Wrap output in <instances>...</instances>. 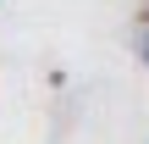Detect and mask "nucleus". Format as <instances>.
<instances>
[{
	"mask_svg": "<svg viewBox=\"0 0 149 144\" xmlns=\"http://www.w3.org/2000/svg\"><path fill=\"white\" fill-rule=\"evenodd\" d=\"M144 67H149V33H144Z\"/></svg>",
	"mask_w": 149,
	"mask_h": 144,
	"instance_id": "nucleus-1",
	"label": "nucleus"
}]
</instances>
